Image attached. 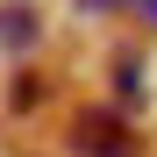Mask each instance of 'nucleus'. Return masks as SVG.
<instances>
[{"instance_id": "nucleus-1", "label": "nucleus", "mask_w": 157, "mask_h": 157, "mask_svg": "<svg viewBox=\"0 0 157 157\" xmlns=\"http://www.w3.org/2000/svg\"><path fill=\"white\" fill-rule=\"evenodd\" d=\"M71 150L78 157H136L143 143H136V128H128L121 114H107V107H86L71 121Z\"/></svg>"}, {"instance_id": "nucleus-2", "label": "nucleus", "mask_w": 157, "mask_h": 157, "mask_svg": "<svg viewBox=\"0 0 157 157\" xmlns=\"http://www.w3.org/2000/svg\"><path fill=\"white\" fill-rule=\"evenodd\" d=\"M36 29H43V21H36L29 7H0V43L21 50V43H36Z\"/></svg>"}, {"instance_id": "nucleus-3", "label": "nucleus", "mask_w": 157, "mask_h": 157, "mask_svg": "<svg viewBox=\"0 0 157 157\" xmlns=\"http://www.w3.org/2000/svg\"><path fill=\"white\" fill-rule=\"evenodd\" d=\"M136 14H143V21H150V29H157V0H136Z\"/></svg>"}]
</instances>
